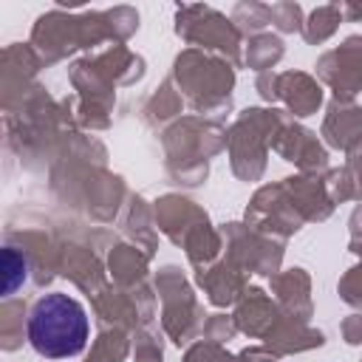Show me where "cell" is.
Here are the masks:
<instances>
[{"mask_svg":"<svg viewBox=\"0 0 362 362\" xmlns=\"http://www.w3.org/2000/svg\"><path fill=\"white\" fill-rule=\"evenodd\" d=\"M28 339L37 354L51 356V359L79 354L88 339L85 308L68 294H45L31 308Z\"/></svg>","mask_w":362,"mask_h":362,"instance_id":"1","label":"cell"}]
</instances>
